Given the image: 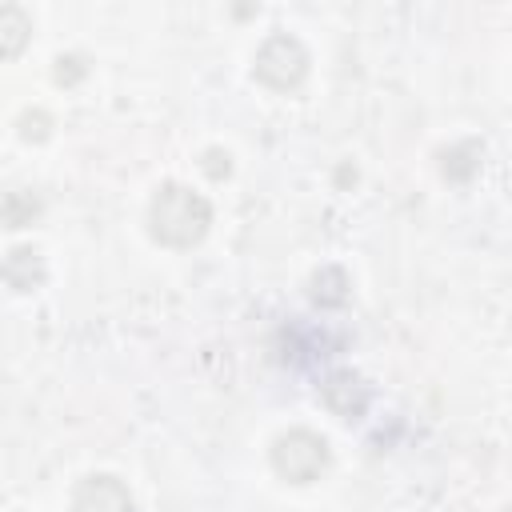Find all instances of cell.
Returning a JSON list of instances; mask_svg holds the SVG:
<instances>
[{"label": "cell", "instance_id": "obj_4", "mask_svg": "<svg viewBox=\"0 0 512 512\" xmlns=\"http://www.w3.org/2000/svg\"><path fill=\"white\" fill-rule=\"evenodd\" d=\"M72 512H136V504L116 476H88L72 492Z\"/></svg>", "mask_w": 512, "mask_h": 512}, {"label": "cell", "instance_id": "obj_2", "mask_svg": "<svg viewBox=\"0 0 512 512\" xmlns=\"http://www.w3.org/2000/svg\"><path fill=\"white\" fill-rule=\"evenodd\" d=\"M328 440L308 432V428H292L272 444V468L288 480V484H312L328 472Z\"/></svg>", "mask_w": 512, "mask_h": 512}, {"label": "cell", "instance_id": "obj_13", "mask_svg": "<svg viewBox=\"0 0 512 512\" xmlns=\"http://www.w3.org/2000/svg\"><path fill=\"white\" fill-rule=\"evenodd\" d=\"M84 76V60L80 56H60L56 60V84H76Z\"/></svg>", "mask_w": 512, "mask_h": 512}, {"label": "cell", "instance_id": "obj_9", "mask_svg": "<svg viewBox=\"0 0 512 512\" xmlns=\"http://www.w3.org/2000/svg\"><path fill=\"white\" fill-rule=\"evenodd\" d=\"M476 168H480V144L464 140V144H456V148L444 152V176H448V180L464 184V180H472Z\"/></svg>", "mask_w": 512, "mask_h": 512}, {"label": "cell", "instance_id": "obj_6", "mask_svg": "<svg viewBox=\"0 0 512 512\" xmlns=\"http://www.w3.org/2000/svg\"><path fill=\"white\" fill-rule=\"evenodd\" d=\"M4 280H8V288H16V292H32V288L44 280L40 256H36L32 248H12V252L4 256Z\"/></svg>", "mask_w": 512, "mask_h": 512}, {"label": "cell", "instance_id": "obj_10", "mask_svg": "<svg viewBox=\"0 0 512 512\" xmlns=\"http://www.w3.org/2000/svg\"><path fill=\"white\" fill-rule=\"evenodd\" d=\"M40 216V200L24 188L4 192V228H28Z\"/></svg>", "mask_w": 512, "mask_h": 512}, {"label": "cell", "instance_id": "obj_1", "mask_svg": "<svg viewBox=\"0 0 512 512\" xmlns=\"http://www.w3.org/2000/svg\"><path fill=\"white\" fill-rule=\"evenodd\" d=\"M212 228V204L188 184H160L148 204V232L164 248H192Z\"/></svg>", "mask_w": 512, "mask_h": 512}, {"label": "cell", "instance_id": "obj_11", "mask_svg": "<svg viewBox=\"0 0 512 512\" xmlns=\"http://www.w3.org/2000/svg\"><path fill=\"white\" fill-rule=\"evenodd\" d=\"M48 128H52V120H48V112H40V108L20 116V136H24V140H44Z\"/></svg>", "mask_w": 512, "mask_h": 512}, {"label": "cell", "instance_id": "obj_5", "mask_svg": "<svg viewBox=\"0 0 512 512\" xmlns=\"http://www.w3.org/2000/svg\"><path fill=\"white\" fill-rule=\"evenodd\" d=\"M320 400H324L340 420H356V416H364V408H368V384H364L356 372L336 368V372L324 376Z\"/></svg>", "mask_w": 512, "mask_h": 512}, {"label": "cell", "instance_id": "obj_8", "mask_svg": "<svg viewBox=\"0 0 512 512\" xmlns=\"http://www.w3.org/2000/svg\"><path fill=\"white\" fill-rule=\"evenodd\" d=\"M312 300H316L320 308H340V304L348 300V272L336 268V264L320 268V272L312 276Z\"/></svg>", "mask_w": 512, "mask_h": 512}, {"label": "cell", "instance_id": "obj_3", "mask_svg": "<svg viewBox=\"0 0 512 512\" xmlns=\"http://www.w3.org/2000/svg\"><path fill=\"white\" fill-rule=\"evenodd\" d=\"M308 64H312V56H308V48H304L296 36L272 32V36L260 44V52H256L252 72H256L260 84H268V88H276V92H292V88L304 84Z\"/></svg>", "mask_w": 512, "mask_h": 512}, {"label": "cell", "instance_id": "obj_12", "mask_svg": "<svg viewBox=\"0 0 512 512\" xmlns=\"http://www.w3.org/2000/svg\"><path fill=\"white\" fill-rule=\"evenodd\" d=\"M204 172H208L212 180H224V176L232 172V156H228L224 148H208V152H204Z\"/></svg>", "mask_w": 512, "mask_h": 512}, {"label": "cell", "instance_id": "obj_7", "mask_svg": "<svg viewBox=\"0 0 512 512\" xmlns=\"http://www.w3.org/2000/svg\"><path fill=\"white\" fill-rule=\"evenodd\" d=\"M28 36H32L28 12H24L20 4H4V8H0V48H4V56H8V60L20 56V48L28 44Z\"/></svg>", "mask_w": 512, "mask_h": 512}]
</instances>
